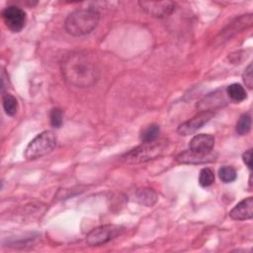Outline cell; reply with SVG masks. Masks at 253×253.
I'll return each instance as SVG.
<instances>
[{
  "label": "cell",
  "instance_id": "1",
  "mask_svg": "<svg viewBox=\"0 0 253 253\" xmlns=\"http://www.w3.org/2000/svg\"><path fill=\"white\" fill-rule=\"evenodd\" d=\"M61 72L67 83L78 88L94 85L100 76L95 57L85 51H74L61 62Z\"/></svg>",
  "mask_w": 253,
  "mask_h": 253
},
{
  "label": "cell",
  "instance_id": "2",
  "mask_svg": "<svg viewBox=\"0 0 253 253\" xmlns=\"http://www.w3.org/2000/svg\"><path fill=\"white\" fill-rule=\"evenodd\" d=\"M100 21V13L94 8L77 9L65 19L66 32L74 37H81L94 31Z\"/></svg>",
  "mask_w": 253,
  "mask_h": 253
},
{
  "label": "cell",
  "instance_id": "3",
  "mask_svg": "<svg viewBox=\"0 0 253 253\" xmlns=\"http://www.w3.org/2000/svg\"><path fill=\"white\" fill-rule=\"evenodd\" d=\"M56 135L51 130H44L34 137L25 150V157L28 160L41 158L50 153L56 145Z\"/></svg>",
  "mask_w": 253,
  "mask_h": 253
},
{
  "label": "cell",
  "instance_id": "4",
  "mask_svg": "<svg viewBox=\"0 0 253 253\" xmlns=\"http://www.w3.org/2000/svg\"><path fill=\"white\" fill-rule=\"evenodd\" d=\"M164 140H155L142 143L141 145L126 152L122 159L126 163H140L159 156L165 148Z\"/></svg>",
  "mask_w": 253,
  "mask_h": 253
},
{
  "label": "cell",
  "instance_id": "5",
  "mask_svg": "<svg viewBox=\"0 0 253 253\" xmlns=\"http://www.w3.org/2000/svg\"><path fill=\"white\" fill-rule=\"evenodd\" d=\"M123 228L115 224H105L92 229L86 235V242L90 246H99L106 244L121 234Z\"/></svg>",
  "mask_w": 253,
  "mask_h": 253
},
{
  "label": "cell",
  "instance_id": "6",
  "mask_svg": "<svg viewBox=\"0 0 253 253\" xmlns=\"http://www.w3.org/2000/svg\"><path fill=\"white\" fill-rule=\"evenodd\" d=\"M2 18L6 27L14 33L22 31L27 21L26 12L22 8L14 5L8 6L2 11Z\"/></svg>",
  "mask_w": 253,
  "mask_h": 253
},
{
  "label": "cell",
  "instance_id": "7",
  "mask_svg": "<svg viewBox=\"0 0 253 253\" xmlns=\"http://www.w3.org/2000/svg\"><path fill=\"white\" fill-rule=\"evenodd\" d=\"M138 4L145 13L154 18L168 17L175 9L172 1H139Z\"/></svg>",
  "mask_w": 253,
  "mask_h": 253
},
{
  "label": "cell",
  "instance_id": "8",
  "mask_svg": "<svg viewBox=\"0 0 253 253\" xmlns=\"http://www.w3.org/2000/svg\"><path fill=\"white\" fill-rule=\"evenodd\" d=\"M212 117H213L212 112L201 111L198 115L193 117L191 120L181 124L177 128V132L181 135L192 134L195 131H197L199 128H201L205 124H207Z\"/></svg>",
  "mask_w": 253,
  "mask_h": 253
},
{
  "label": "cell",
  "instance_id": "9",
  "mask_svg": "<svg viewBox=\"0 0 253 253\" xmlns=\"http://www.w3.org/2000/svg\"><path fill=\"white\" fill-rule=\"evenodd\" d=\"M214 146V137L209 133L195 135L189 144V150L201 155H209Z\"/></svg>",
  "mask_w": 253,
  "mask_h": 253
},
{
  "label": "cell",
  "instance_id": "10",
  "mask_svg": "<svg viewBox=\"0 0 253 253\" xmlns=\"http://www.w3.org/2000/svg\"><path fill=\"white\" fill-rule=\"evenodd\" d=\"M232 219L245 220L250 219L253 216V199L248 197L239 202L229 212Z\"/></svg>",
  "mask_w": 253,
  "mask_h": 253
},
{
  "label": "cell",
  "instance_id": "11",
  "mask_svg": "<svg viewBox=\"0 0 253 253\" xmlns=\"http://www.w3.org/2000/svg\"><path fill=\"white\" fill-rule=\"evenodd\" d=\"M176 160L179 163H187V164H200L205 162H211L214 160V156L212 153L209 155H201L192 152L191 150H186L184 152H181L179 155H177Z\"/></svg>",
  "mask_w": 253,
  "mask_h": 253
},
{
  "label": "cell",
  "instance_id": "12",
  "mask_svg": "<svg viewBox=\"0 0 253 253\" xmlns=\"http://www.w3.org/2000/svg\"><path fill=\"white\" fill-rule=\"evenodd\" d=\"M218 91L213 92L211 94H209L207 97H205L198 105V108L201 111H211L214 109L215 107H220L222 106V103H226V101L224 100L223 96H222V92L217 94Z\"/></svg>",
  "mask_w": 253,
  "mask_h": 253
},
{
  "label": "cell",
  "instance_id": "13",
  "mask_svg": "<svg viewBox=\"0 0 253 253\" xmlns=\"http://www.w3.org/2000/svg\"><path fill=\"white\" fill-rule=\"evenodd\" d=\"M160 133V127L156 124H151L142 128L140 132V140L142 143L152 142L158 139Z\"/></svg>",
  "mask_w": 253,
  "mask_h": 253
},
{
  "label": "cell",
  "instance_id": "14",
  "mask_svg": "<svg viewBox=\"0 0 253 253\" xmlns=\"http://www.w3.org/2000/svg\"><path fill=\"white\" fill-rule=\"evenodd\" d=\"M226 93L228 97L234 102H241L247 98V93L245 89L238 83L230 84L226 88Z\"/></svg>",
  "mask_w": 253,
  "mask_h": 253
},
{
  "label": "cell",
  "instance_id": "15",
  "mask_svg": "<svg viewBox=\"0 0 253 253\" xmlns=\"http://www.w3.org/2000/svg\"><path fill=\"white\" fill-rule=\"evenodd\" d=\"M2 103H3L4 111L8 116H15L17 114V112H18V101L13 95L8 94V93L3 95Z\"/></svg>",
  "mask_w": 253,
  "mask_h": 253
},
{
  "label": "cell",
  "instance_id": "16",
  "mask_svg": "<svg viewBox=\"0 0 253 253\" xmlns=\"http://www.w3.org/2000/svg\"><path fill=\"white\" fill-rule=\"evenodd\" d=\"M251 128V116L249 114H243L237 124H236V131L240 135H245L250 131Z\"/></svg>",
  "mask_w": 253,
  "mask_h": 253
},
{
  "label": "cell",
  "instance_id": "17",
  "mask_svg": "<svg viewBox=\"0 0 253 253\" xmlns=\"http://www.w3.org/2000/svg\"><path fill=\"white\" fill-rule=\"evenodd\" d=\"M139 203L146 206H151L156 201V194L151 189H141L136 194Z\"/></svg>",
  "mask_w": 253,
  "mask_h": 253
},
{
  "label": "cell",
  "instance_id": "18",
  "mask_svg": "<svg viewBox=\"0 0 253 253\" xmlns=\"http://www.w3.org/2000/svg\"><path fill=\"white\" fill-rule=\"evenodd\" d=\"M218 176L223 183H231L236 179L237 173L233 167L225 165L219 168Z\"/></svg>",
  "mask_w": 253,
  "mask_h": 253
},
{
  "label": "cell",
  "instance_id": "19",
  "mask_svg": "<svg viewBox=\"0 0 253 253\" xmlns=\"http://www.w3.org/2000/svg\"><path fill=\"white\" fill-rule=\"evenodd\" d=\"M214 182V173L211 169L203 168L199 175V183L202 187H210Z\"/></svg>",
  "mask_w": 253,
  "mask_h": 253
},
{
  "label": "cell",
  "instance_id": "20",
  "mask_svg": "<svg viewBox=\"0 0 253 253\" xmlns=\"http://www.w3.org/2000/svg\"><path fill=\"white\" fill-rule=\"evenodd\" d=\"M49 120H50V124L53 127H60L63 123L62 111L58 108L52 109L49 114Z\"/></svg>",
  "mask_w": 253,
  "mask_h": 253
},
{
  "label": "cell",
  "instance_id": "21",
  "mask_svg": "<svg viewBox=\"0 0 253 253\" xmlns=\"http://www.w3.org/2000/svg\"><path fill=\"white\" fill-rule=\"evenodd\" d=\"M242 78H243V81H244L246 87H248L249 89H252V87H253V76H252V64L251 63L244 70Z\"/></svg>",
  "mask_w": 253,
  "mask_h": 253
},
{
  "label": "cell",
  "instance_id": "22",
  "mask_svg": "<svg viewBox=\"0 0 253 253\" xmlns=\"http://www.w3.org/2000/svg\"><path fill=\"white\" fill-rule=\"evenodd\" d=\"M242 159H243V162L246 164V166L251 169L252 165H251V160H252V149H248L247 151H245L243 154H242Z\"/></svg>",
  "mask_w": 253,
  "mask_h": 253
}]
</instances>
